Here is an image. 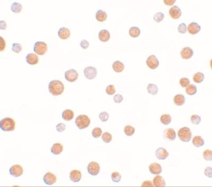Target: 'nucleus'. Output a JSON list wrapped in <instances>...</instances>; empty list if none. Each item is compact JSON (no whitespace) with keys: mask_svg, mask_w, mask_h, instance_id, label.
Returning a JSON list of instances; mask_svg holds the SVG:
<instances>
[{"mask_svg":"<svg viewBox=\"0 0 212 187\" xmlns=\"http://www.w3.org/2000/svg\"><path fill=\"white\" fill-rule=\"evenodd\" d=\"M49 92L54 96L60 95L64 91V87L63 84L60 80L51 81L48 85Z\"/></svg>","mask_w":212,"mask_h":187,"instance_id":"obj_1","label":"nucleus"},{"mask_svg":"<svg viewBox=\"0 0 212 187\" xmlns=\"http://www.w3.org/2000/svg\"><path fill=\"white\" fill-rule=\"evenodd\" d=\"M15 122L12 119L6 118L0 121V128L3 131H14L15 127Z\"/></svg>","mask_w":212,"mask_h":187,"instance_id":"obj_2","label":"nucleus"},{"mask_svg":"<svg viewBox=\"0 0 212 187\" xmlns=\"http://www.w3.org/2000/svg\"><path fill=\"white\" fill-rule=\"evenodd\" d=\"M75 123L79 129H83L89 126L90 123V120L86 115H80L76 118Z\"/></svg>","mask_w":212,"mask_h":187,"instance_id":"obj_3","label":"nucleus"},{"mask_svg":"<svg viewBox=\"0 0 212 187\" xmlns=\"http://www.w3.org/2000/svg\"><path fill=\"white\" fill-rule=\"evenodd\" d=\"M178 134L179 138L184 142H189L192 138V133L190 128L188 127L181 128L179 131Z\"/></svg>","mask_w":212,"mask_h":187,"instance_id":"obj_4","label":"nucleus"},{"mask_svg":"<svg viewBox=\"0 0 212 187\" xmlns=\"http://www.w3.org/2000/svg\"><path fill=\"white\" fill-rule=\"evenodd\" d=\"M48 50V46L43 42H37L35 43L34 51L37 54L42 55L45 54Z\"/></svg>","mask_w":212,"mask_h":187,"instance_id":"obj_5","label":"nucleus"},{"mask_svg":"<svg viewBox=\"0 0 212 187\" xmlns=\"http://www.w3.org/2000/svg\"><path fill=\"white\" fill-rule=\"evenodd\" d=\"M87 169L89 174L93 176H95L99 173L100 167L98 163L92 162L88 165Z\"/></svg>","mask_w":212,"mask_h":187,"instance_id":"obj_6","label":"nucleus"},{"mask_svg":"<svg viewBox=\"0 0 212 187\" xmlns=\"http://www.w3.org/2000/svg\"><path fill=\"white\" fill-rule=\"evenodd\" d=\"M147 65L149 68L152 69H155L158 68L159 65V62L157 58L154 55H150L146 60Z\"/></svg>","mask_w":212,"mask_h":187,"instance_id":"obj_7","label":"nucleus"},{"mask_svg":"<svg viewBox=\"0 0 212 187\" xmlns=\"http://www.w3.org/2000/svg\"><path fill=\"white\" fill-rule=\"evenodd\" d=\"M85 77L91 80L95 78L97 75V70L95 67L89 66L85 68L84 71Z\"/></svg>","mask_w":212,"mask_h":187,"instance_id":"obj_8","label":"nucleus"},{"mask_svg":"<svg viewBox=\"0 0 212 187\" xmlns=\"http://www.w3.org/2000/svg\"><path fill=\"white\" fill-rule=\"evenodd\" d=\"M78 74L77 71L74 69H70L65 73V77L70 82H73L77 80Z\"/></svg>","mask_w":212,"mask_h":187,"instance_id":"obj_9","label":"nucleus"},{"mask_svg":"<svg viewBox=\"0 0 212 187\" xmlns=\"http://www.w3.org/2000/svg\"><path fill=\"white\" fill-rule=\"evenodd\" d=\"M10 174L14 177H18L21 175L23 172L22 167L19 165L11 166L9 169Z\"/></svg>","mask_w":212,"mask_h":187,"instance_id":"obj_10","label":"nucleus"},{"mask_svg":"<svg viewBox=\"0 0 212 187\" xmlns=\"http://www.w3.org/2000/svg\"><path fill=\"white\" fill-rule=\"evenodd\" d=\"M43 180L47 185H52L56 181L57 177L54 174L48 172L44 175Z\"/></svg>","mask_w":212,"mask_h":187,"instance_id":"obj_11","label":"nucleus"},{"mask_svg":"<svg viewBox=\"0 0 212 187\" xmlns=\"http://www.w3.org/2000/svg\"><path fill=\"white\" fill-rule=\"evenodd\" d=\"M194 54L193 49L188 47L183 48L181 52L182 58L185 59H190L193 56Z\"/></svg>","mask_w":212,"mask_h":187,"instance_id":"obj_12","label":"nucleus"},{"mask_svg":"<svg viewBox=\"0 0 212 187\" xmlns=\"http://www.w3.org/2000/svg\"><path fill=\"white\" fill-rule=\"evenodd\" d=\"M149 169L151 173L154 175L160 174L162 171L161 165L157 163L151 164L149 166Z\"/></svg>","mask_w":212,"mask_h":187,"instance_id":"obj_13","label":"nucleus"},{"mask_svg":"<svg viewBox=\"0 0 212 187\" xmlns=\"http://www.w3.org/2000/svg\"><path fill=\"white\" fill-rule=\"evenodd\" d=\"M181 13L180 8L176 5L171 8L169 11L170 16L174 19H178L181 16Z\"/></svg>","mask_w":212,"mask_h":187,"instance_id":"obj_14","label":"nucleus"},{"mask_svg":"<svg viewBox=\"0 0 212 187\" xmlns=\"http://www.w3.org/2000/svg\"><path fill=\"white\" fill-rule=\"evenodd\" d=\"M156 156L159 160H164L169 156V154L165 149L163 147L159 148L156 151Z\"/></svg>","mask_w":212,"mask_h":187,"instance_id":"obj_15","label":"nucleus"},{"mask_svg":"<svg viewBox=\"0 0 212 187\" xmlns=\"http://www.w3.org/2000/svg\"><path fill=\"white\" fill-rule=\"evenodd\" d=\"M201 26L198 23L193 22L191 23L188 25V30L189 32L191 34L194 35L196 34L201 30Z\"/></svg>","mask_w":212,"mask_h":187,"instance_id":"obj_16","label":"nucleus"},{"mask_svg":"<svg viewBox=\"0 0 212 187\" xmlns=\"http://www.w3.org/2000/svg\"><path fill=\"white\" fill-rule=\"evenodd\" d=\"M26 62L31 65H36L39 62V58L34 53L28 54L26 57Z\"/></svg>","mask_w":212,"mask_h":187,"instance_id":"obj_17","label":"nucleus"},{"mask_svg":"<svg viewBox=\"0 0 212 187\" xmlns=\"http://www.w3.org/2000/svg\"><path fill=\"white\" fill-rule=\"evenodd\" d=\"M82 177L81 172L78 170H73L70 173V180L73 182L76 183L80 181Z\"/></svg>","mask_w":212,"mask_h":187,"instance_id":"obj_18","label":"nucleus"},{"mask_svg":"<svg viewBox=\"0 0 212 187\" xmlns=\"http://www.w3.org/2000/svg\"><path fill=\"white\" fill-rule=\"evenodd\" d=\"M164 134L165 138L171 141L174 140L176 137L175 131L172 128H167L164 131Z\"/></svg>","mask_w":212,"mask_h":187,"instance_id":"obj_19","label":"nucleus"},{"mask_svg":"<svg viewBox=\"0 0 212 187\" xmlns=\"http://www.w3.org/2000/svg\"><path fill=\"white\" fill-rule=\"evenodd\" d=\"M58 35L62 39L65 40L70 36V32L68 28L63 27L60 28L58 32Z\"/></svg>","mask_w":212,"mask_h":187,"instance_id":"obj_20","label":"nucleus"},{"mask_svg":"<svg viewBox=\"0 0 212 187\" xmlns=\"http://www.w3.org/2000/svg\"><path fill=\"white\" fill-rule=\"evenodd\" d=\"M98 37L99 39L102 42L107 41L110 38V32L106 30H102L100 31Z\"/></svg>","mask_w":212,"mask_h":187,"instance_id":"obj_21","label":"nucleus"},{"mask_svg":"<svg viewBox=\"0 0 212 187\" xmlns=\"http://www.w3.org/2000/svg\"><path fill=\"white\" fill-rule=\"evenodd\" d=\"M153 183L156 187H164L166 185L164 178L160 175H157L154 178Z\"/></svg>","mask_w":212,"mask_h":187,"instance_id":"obj_22","label":"nucleus"},{"mask_svg":"<svg viewBox=\"0 0 212 187\" xmlns=\"http://www.w3.org/2000/svg\"><path fill=\"white\" fill-rule=\"evenodd\" d=\"M63 150V146L60 143H55L51 148V152L55 155L60 154Z\"/></svg>","mask_w":212,"mask_h":187,"instance_id":"obj_23","label":"nucleus"},{"mask_svg":"<svg viewBox=\"0 0 212 187\" xmlns=\"http://www.w3.org/2000/svg\"><path fill=\"white\" fill-rule=\"evenodd\" d=\"M74 114L73 111L68 109L63 111L62 113L63 119L67 121H71L74 117Z\"/></svg>","mask_w":212,"mask_h":187,"instance_id":"obj_24","label":"nucleus"},{"mask_svg":"<svg viewBox=\"0 0 212 187\" xmlns=\"http://www.w3.org/2000/svg\"><path fill=\"white\" fill-rule=\"evenodd\" d=\"M186 99L183 95L181 94L176 95L174 98V103L178 106H181L185 103Z\"/></svg>","mask_w":212,"mask_h":187,"instance_id":"obj_25","label":"nucleus"},{"mask_svg":"<svg viewBox=\"0 0 212 187\" xmlns=\"http://www.w3.org/2000/svg\"><path fill=\"white\" fill-rule=\"evenodd\" d=\"M112 68L115 71L120 73L122 72L124 68V65L122 62L117 61L113 64Z\"/></svg>","mask_w":212,"mask_h":187,"instance_id":"obj_26","label":"nucleus"},{"mask_svg":"<svg viewBox=\"0 0 212 187\" xmlns=\"http://www.w3.org/2000/svg\"><path fill=\"white\" fill-rule=\"evenodd\" d=\"M107 17V13L105 11L101 10H99L96 13V18L100 22H104Z\"/></svg>","mask_w":212,"mask_h":187,"instance_id":"obj_27","label":"nucleus"},{"mask_svg":"<svg viewBox=\"0 0 212 187\" xmlns=\"http://www.w3.org/2000/svg\"><path fill=\"white\" fill-rule=\"evenodd\" d=\"M192 142L193 145L196 147H202L204 144V140L201 136H196L193 139Z\"/></svg>","mask_w":212,"mask_h":187,"instance_id":"obj_28","label":"nucleus"},{"mask_svg":"<svg viewBox=\"0 0 212 187\" xmlns=\"http://www.w3.org/2000/svg\"><path fill=\"white\" fill-rule=\"evenodd\" d=\"M147 89L149 93L152 95H157L158 92L157 86L154 84H149Z\"/></svg>","mask_w":212,"mask_h":187,"instance_id":"obj_29","label":"nucleus"},{"mask_svg":"<svg viewBox=\"0 0 212 187\" xmlns=\"http://www.w3.org/2000/svg\"><path fill=\"white\" fill-rule=\"evenodd\" d=\"M141 32L140 29L137 27H132L129 29V33L132 37H136L139 36Z\"/></svg>","mask_w":212,"mask_h":187,"instance_id":"obj_30","label":"nucleus"},{"mask_svg":"<svg viewBox=\"0 0 212 187\" xmlns=\"http://www.w3.org/2000/svg\"><path fill=\"white\" fill-rule=\"evenodd\" d=\"M204 78L205 76L204 74L200 72L196 73L194 75L193 78L194 81L197 83H202L204 80Z\"/></svg>","mask_w":212,"mask_h":187,"instance_id":"obj_31","label":"nucleus"},{"mask_svg":"<svg viewBox=\"0 0 212 187\" xmlns=\"http://www.w3.org/2000/svg\"><path fill=\"white\" fill-rule=\"evenodd\" d=\"M172 120L171 116L169 114H165L161 115L160 118V121L162 123L165 125L169 124Z\"/></svg>","mask_w":212,"mask_h":187,"instance_id":"obj_32","label":"nucleus"},{"mask_svg":"<svg viewBox=\"0 0 212 187\" xmlns=\"http://www.w3.org/2000/svg\"><path fill=\"white\" fill-rule=\"evenodd\" d=\"M197 87L194 84L190 85L187 86L186 89V93L190 95H195L197 92Z\"/></svg>","mask_w":212,"mask_h":187,"instance_id":"obj_33","label":"nucleus"},{"mask_svg":"<svg viewBox=\"0 0 212 187\" xmlns=\"http://www.w3.org/2000/svg\"><path fill=\"white\" fill-rule=\"evenodd\" d=\"M22 6L21 4L16 2H14L12 4L11 10L14 13H19L21 11Z\"/></svg>","mask_w":212,"mask_h":187,"instance_id":"obj_34","label":"nucleus"},{"mask_svg":"<svg viewBox=\"0 0 212 187\" xmlns=\"http://www.w3.org/2000/svg\"><path fill=\"white\" fill-rule=\"evenodd\" d=\"M135 132V128L130 125H127L124 127V132L127 136H132L134 133Z\"/></svg>","mask_w":212,"mask_h":187,"instance_id":"obj_35","label":"nucleus"},{"mask_svg":"<svg viewBox=\"0 0 212 187\" xmlns=\"http://www.w3.org/2000/svg\"><path fill=\"white\" fill-rule=\"evenodd\" d=\"M102 138L104 142L108 143L111 142L112 137L110 133L106 132L103 134Z\"/></svg>","mask_w":212,"mask_h":187,"instance_id":"obj_36","label":"nucleus"},{"mask_svg":"<svg viewBox=\"0 0 212 187\" xmlns=\"http://www.w3.org/2000/svg\"><path fill=\"white\" fill-rule=\"evenodd\" d=\"M111 177L113 182L116 183L119 182L122 178L121 175L119 172H115L112 173Z\"/></svg>","mask_w":212,"mask_h":187,"instance_id":"obj_37","label":"nucleus"},{"mask_svg":"<svg viewBox=\"0 0 212 187\" xmlns=\"http://www.w3.org/2000/svg\"><path fill=\"white\" fill-rule=\"evenodd\" d=\"M102 133V131L100 128L96 127L93 130L92 134V136L95 138H98L100 136Z\"/></svg>","mask_w":212,"mask_h":187,"instance_id":"obj_38","label":"nucleus"},{"mask_svg":"<svg viewBox=\"0 0 212 187\" xmlns=\"http://www.w3.org/2000/svg\"><path fill=\"white\" fill-rule=\"evenodd\" d=\"M201 117L198 115H194L191 117V121L194 124L198 125L201 121Z\"/></svg>","mask_w":212,"mask_h":187,"instance_id":"obj_39","label":"nucleus"},{"mask_svg":"<svg viewBox=\"0 0 212 187\" xmlns=\"http://www.w3.org/2000/svg\"><path fill=\"white\" fill-rule=\"evenodd\" d=\"M164 17V14L162 13L159 12L155 14L154 17V19L156 22L159 23L162 21Z\"/></svg>","mask_w":212,"mask_h":187,"instance_id":"obj_40","label":"nucleus"},{"mask_svg":"<svg viewBox=\"0 0 212 187\" xmlns=\"http://www.w3.org/2000/svg\"><path fill=\"white\" fill-rule=\"evenodd\" d=\"M190 81L189 79L186 78H183L181 79L179 83L182 87H186L189 85Z\"/></svg>","mask_w":212,"mask_h":187,"instance_id":"obj_41","label":"nucleus"},{"mask_svg":"<svg viewBox=\"0 0 212 187\" xmlns=\"http://www.w3.org/2000/svg\"><path fill=\"white\" fill-rule=\"evenodd\" d=\"M203 157L205 159L208 161L212 160V152L211 150H207L203 153Z\"/></svg>","mask_w":212,"mask_h":187,"instance_id":"obj_42","label":"nucleus"},{"mask_svg":"<svg viewBox=\"0 0 212 187\" xmlns=\"http://www.w3.org/2000/svg\"><path fill=\"white\" fill-rule=\"evenodd\" d=\"M12 49L16 53H18L22 50V46L19 43H14L12 45Z\"/></svg>","mask_w":212,"mask_h":187,"instance_id":"obj_43","label":"nucleus"},{"mask_svg":"<svg viewBox=\"0 0 212 187\" xmlns=\"http://www.w3.org/2000/svg\"><path fill=\"white\" fill-rule=\"evenodd\" d=\"M116 90L115 87L112 85H108L106 89V92L109 95H113L116 92Z\"/></svg>","mask_w":212,"mask_h":187,"instance_id":"obj_44","label":"nucleus"},{"mask_svg":"<svg viewBox=\"0 0 212 187\" xmlns=\"http://www.w3.org/2000/svg\"><path fill=\"white\" fill-rule=\"evenodd\" d=\"M179 32L184 34L186 32L187 28V26L184 23H182L179 24L178 28Z\"/></svg>","mask_w":212,"mask_h":187,"instance_id":"obj_45","label":"nucleus"},{"mask_svg":"<svg viewBox=\"0 0 212 187\" xmlns=\"http://www.w3.org/2000/svg\"><path fill=\"white\" fill-rule=\"evenodd\" d=\"M99 117L102 121L106 122L109 118V115L107 112L104 111L100 114Z\"/></svg>","mask_w":212,"mask_h":187,"instance_id":"obj_46","label":"nucleus"},{"mask_svg":"<svg viewBox=\"0 0 212 187\" xmlns=\"http://www.w3.org/2000/svg\"><path fill=\"white\" fill-rule=\"evenodd\" d=\"M113 99L115 103L119 104L121 103L123 100V98L122 95L117 94L115 95Z\"/></svg>","mask_w":212,"mask_h":187,"instance_id":"obj_47","label":"nucleus"},{"mask_svg":"<svg viewBox=\"0 0 212 187\" xmlns=\"http://www.w3.org/2000/svg\"><path fill=\"white\" fill-rule=\"evenodd\" d=\"M66 128V126L64 123H59L56 126L57 130L59 132H63L65 130Z\"/></svg>","mask_w":212,"mask_h":187,"instance_id":"obj_48","label":"nucleus"},{"mask_svg":"<svg viewBox=\"0 0 212 187\" xmlns=\"http://www.w3.org/2000/svg\"><path fill=\"white\" fill-rule=\"evenodd\" d=\"M6 42L5 40L3 38L0 36V51H3L6 47Z\"/></svg>","mask_w":212,"mask_h":187,"instance_id":"obj_49","label":"nucleus"},{"mask_svg":"<svg viewBox=\"0 0 212 187\" xmlns=\"http://www.w3.org/2000/svg\"><path fill=\"white\" fill-rule=\"evenodd\" d=\"M205 175L207 176L212 178V169L211 167H207L206 168L204 172Z\"/></svg>","mask_w":212,"mask_h":187,"instance_id":"obj_50","label":"nucleus"},{"mask_svg":"<svg viewBox=\"0 0 212 187\" xmlns=\"http://www.w3.org/2000/svg\"><path fill=\"white\" fill-rule=\"evenodd\" d=\"M80 45L82 48L86 49L89 47V43L87 40H83L81 41Z\"/></svg>","mask_w":212,"mask_h":187,"instance_id":"obj_51","label":"nucleus"},{"mask_svg":"<svg viewBox=\"0 0 212 187\" xmlns=\"http://www.w3.org/2000/svg\"><path fill=\"white\" fill-rule=\"evenodd\" d=\"M141 186H154V185L151 181H144L142 183Z\"/></svg>","mask_w":212,"mask_h":187,"instance_id":"obj_52","label":"nucleus"},{"mask_svg":"<svg viewBox=\"0 0 212 187\" xmlns=\"http://www.w3.org/2000/svg\"><path fill=\"white\" fill-rule=\"evenodd\" d=\"M176 1V0H164V1L165 4L169 6L172 5Z\"/></svg>","mask_w":212,"mask_h":187,"instance_id":"obj_53","label":"nucleus"},{"mask_svg":"<svg viewBox=\"0 0 212 187\" xmlns=\"http://www.w3.org/2000/svg\"><path fill=\"white\" fill-rule=\"evenodd\" d=\"M1 30H5L7 27L6 23V22L3 20L1 21Z\"/></svg>","mask_w":212,"mask_h":187,"instance_id":"obj_54","label":"nucleus"}]
</instances>
